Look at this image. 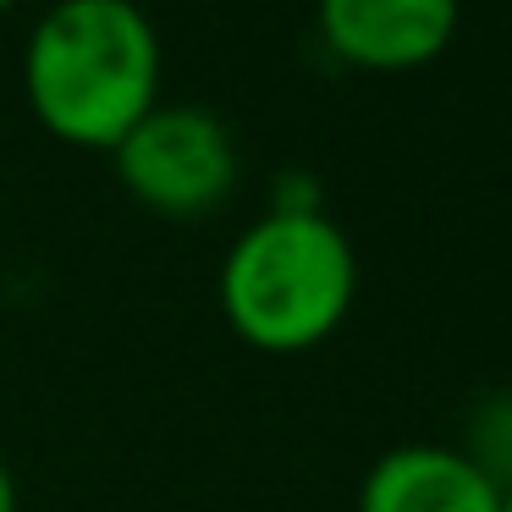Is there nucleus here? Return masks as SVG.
I'll list each match as a JSON object with an SVG mask.
<instances>
[{
    "label": "nucleus",
    "instance_id": "f257e3e1",
    "mask_svg": "<svg viewBox=\"0 0 512 512\" xmlns=\"http://www.w3.org/2000/svg\"><path fill=\"white\" fill-rule=\"evenodd\" d=\"M23 94L45 133L116 149L160 105V34L138 0H56L23 50Z\"/></svg>",
    "mask_w": 512,
    "mask_h": 512
},
{
    "label": "nucleus",
    "instance_id": "f03ea898",
    "mask_svg": "<svg viewBox=\"0 0 512 512\" xmlns=\"http://www.w3.org/2000/svg\"><path fill=\"white\" fill-rule=\"evenodd\" d=\"M358 259L325 210L259 215L221 259V314L259 353H309L347 320Z\"/></svg>",
    "mask_w": 512,
    "mask_h": 512
},
{
    "label": "nucleus",
    "instance_id": "7ed1b4c3",
    "mask_svg": "<svg viewBox=\"0 0 512 512\" xmlns=\"http://www.w3.org/2000/svg\"><path fill=\"white\" fill-rule=\"evenodd\" d=\"M111 160L122 188L160 215L221 210L243 177L232 127L204 105H155L111 149Z\"/></svg>",
    "mask_w": 512,
    "mask_h": 512
},
{
    "label": "nucleus",
    "instance_id": "20e7f679",
    "mask_svg": "<svg viewBox=\"0 0 512 512\" xmlns=\"http://www.w3.org/2000/svg\"><path fill=\"white\" fill-rule=\"evenodd\" d=\"M457 0H320V34L347 67L419 72L452 45Z\"/></svg>",
    "mask_w": 512,
    "mask_h": 512
},
{
    "label": "nucleus",
    "instance_id": "39448f33",
    "mask_svg": "<svg viewBox=\"0 0 512 512\" xmlns=\"http://www.w3.org/2000/svg\"><path fill=\"white\" fill-rule=\"evenodd\" d=\"M358 512H501V485L457 446H391L358 490Z\"/></svg>",
    "mask_w": 512,
    "mask_h": 512
},
{
    "label": "nucleus",
    "instance_id": "423d86ee",
    "mask_svg": "<svg viewBox=\"0 0 512 512\" xmlns=\"http://www.w3.org/2000/svg\"><path fill=\"white\" fill-rule=\"evenodd\" d=\"M457 452L474 457L501 490L512 485V391H496V397L479 402L474 419H468V441Z\"/></svg>",
    "mask_w": 512,
    "mask_h": 512
},
{
    "label": "nucleus",
    "instance_id": "0eeeda50",
    "mask_svg": "<svg viewBox=\"0 0 512 512\" xmlns=\"http://www.w3.org/2000/svg\"><path fill=\"white\" fill-rule=\"evenodd\" d=\"M0 512H17V474L6 457H0Z\"/></svg>",
    "mask_w": 512,
    "mask_h": 512
},
{
    "label": "nucleus",
    "instance_id": "6e6552de",
    "mask_svg": "<svg viewBox=\"0 0 512 512\" xmlns=\"http://www.w3.org/2000/svg\"><path fill=\"white\" fill-rule=\"evenodd\" d=\"M501 512H512V485H507V490H501Z\"/></svg>",
    "mask_w": 512,
    "mask_h": 512
},
{
    "label": "nucleus",
    "instance_id": "1a4fd4ad",
    "mask_svg": "<svg viewBox=\"0 0 512 512\" xmlns=\"http://www.w3.org/2000/svg\"><path fill=\"white\" fill-rule=\"evenodd\" d=\"M12 6H17V0H0V12H12Z\"/></svg>",
    "mask_w": 512,
    "mask_h": 512
}]
</instances>
